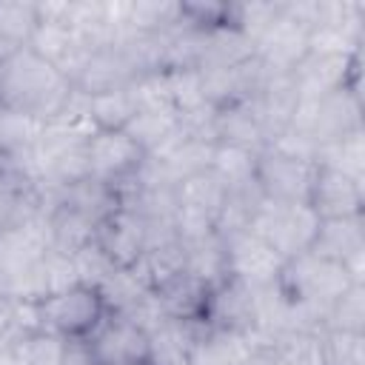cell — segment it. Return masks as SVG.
Returning a JSON list of instances; mask_svg holds the SVG:
<instances>
[{
    "label": "cell",
    "mask_w": 365,
    "mask_h": 365,
    "mask_svg": "<svg viewBox=\"0 0 365 365\" xmlns=\"http://www.w3.org/2000/svg\"><path fill=\"white\" fill-rule=\"evenodd\" d=\"M71 83L29 46L9 51L0 60V103L29 111L43 123L63 114Z\"/></svg>",
    "instance_id": "6da1fadb"
},
{
    "label": "cell",
    "mask_w": 365,
    "mask_h": 365,
    "mask_svg": "<svg viewBox=\"0 0 365 365\" xmlns=\"http://www.w3.org/2000/svg\"><path fill=\"white\" fill-rule=\"evenodd\" d=\"M279 282L294 302L305 305L308 311H314L322 319V328H325L328 308L354 285V279L342 262L319 257L314 251H305V254L288 259Z\"/></svg>",
    "instance_id": "7a4b0ae2"
},
{
    "label": "cell",
    "mask_w": 365,
    "mask_h": 365,
    "mask_svg": "<svg viewBox=\"0 0 365 365\" xmlns=\"http://www.w3.org/2000/svg\"><path fill=\"white\" fill-rule=\"evenodd\" d=\"M317 228L319 217L308 202H277L268 197H262L248 222V234L268 242L285 262L311 251Z\"/></svg>",
    "instance_id": "3957f363"
},
{
    "label": "cell",
    "mask_w": 365,
    "mask_h": 365,
    "mask_svg": "<svg viewBox=\"0 0 365 365\" xmlns=\"http://www.w3.org/2000/svg\"><path fill=\"white\" fill-rule=\"evenodd\" d=\"M288 128L314 137L319 145L342 140L351 131L362 128V100L356 86L339 88L319 100H299Z\"/></svg>",
    "instance_id": "277c9868"
},
{
    "label": "cell",
    "mask_w": 365,
    "mask_h": 365,
    "mask_svg": "<svg viewBox=\"0 0 365 365\" xmlns=\"http://www.w3.org/2000/svg\"><path fill=\"white\" fill-rule=\"evenodd\" d=\"M106 317L103 299L94 288L74 285L40 302V325L57 336H88Z\"/></svg>",
    "instance_id": "5b68a950"
},
{
    "label": "cell",
    "mask_w": 365,
    "mask_h": 365,
    "mask_svg": "<svg viewBox=\"0 0 365 365\" xmlns=\"http://www.w3.org/2000/svg\"><path fill=\"white\" fill-rule=\"evenodd\" d=\"M317 177V163L262 148L257 157V185L262 197L277 202H308Z\"/></svg>",
    "instance_id": "8992f818"
},
{
    "label": "cell",
    "mask_w": 365,
    "mask_h": 365,
    "mask_svg": "<svg viewBox=\"0 0 365 365\" xmlns=\"http://www.w3.org/2000/svg\"><path fill=\"white\" fill-rule=\"evenodd\" d=\"M291 74H294V86H297L299 100H319V97H328L339 88L356 86V80H359V54L308 51Z\"/></svg>",
    "instance_id": "52a82bcc"
},
{
    "label": "cell",
    "mask_w": 365,
    "mask_h": 365,
    "mask_svg": "<svg viewBox=\"0 0 365 365\" xmlns=\"http://www.w3.org/2000/svg\"><path fill=\"white\" fill-rule=\"evenodd\" d=\"M225 257H228V277L248 288H265L282 279L285 259L268 242H262L248 231L225 240Z\"/></svg>",
    "instance_id": "ba28073f"
},
{
    "label": "cell",
    "mask_w": 365,
    "mask_h": 365,
    "mask_svg": "<svg viewBox=\"0 0 365 365\" xmlns=\"http://www.w3.org/2000/svg\"><path fill=\"white\" fill-rule=\"evenodd\" d=\"M88 345L97 365H145L148 359V334L108 311L88 334Z\"/></svg>",
    "instance_id": "9c48e42d"
},
{
    "label": "cell",
    "mask_w": 365,
    "mask_h": 365,
    "mask_svg": "<svg viewBox=\"0 0 365 365\" xmlns=\"http://www.w3.org/2000/svg\"><path fill=\"white\" fill-rule=\"evenodd\" d=\"M88 177L108 185L125 182L143 163V148L125 131H94L88 137Z\"/></svg>",
    "instance_id": "30bf717a"
},
{
    "label": "cell",
    "mask_w": 365,
    "mask_h": 365,
    "mask_svg": "<svg viewBox=\"0 0 365 365\" xmlns=\"http://www.w3.org/2000/svg\"><path fill=\"white\" fill-rule=\"evenodd\" d=\"M254 46H257V60L262 63L265 71H294L297 63L308 54V29L291 14H285L279 3V14L254 40Z\"/></svg>",
    "instance_id": "8fae6325"
},
{
    "label": "cell",
    "mask_w": 365,
    "mask_h": 365,
    "mask_svg": "<svg viewBox=\"0 0 365 365\" xmlns=\"http://www.w3.org/2000/svg\"><path fill=\"white\" fill-rule=\"evenodd\" d=\"M145 237H148L145 217H140L137 211L123 208V205L114 214H108L97 228V242L114 259L117 268L134 265L145 254Z\"/></svg>",
    "instance_id": "7c38bea8"
},
{
    "label": "cell",
    "mask_w": 365,
    "mask_h": 365,
    "mask_svg": "<svg viewBox=\"0 0 365 365\" xmlns=\"http://www.w3.org/2000/svg\"><path fill=\"white\" fill-rule=\"evenodd\" d=\"M308 205L314 208V214L319 220L354 217V214H362L365 191H362V182H356V180H351L339 171L317 165V177H314V185H311Z\"/></svg>",
    "instance_id": "4fadbf2b"
},
{
    "label": "cell",
    "mask_w": 365,
    "mask_h": 365,
    "mask_svg": "<svg viewBox=\"0 0 365 365\" xmlns=\"http://www.w3.org/2000/svg\"><path fill=\"white\" fill-rule=\"evenodd\" d=\"M202 322L208 328L248 334L254 325V288L228 277L225 282H220L217 288L208 291Z\"/></svg>",
    "instance_id": "5bb4252c"
},
{
    "label": "cell",
    "mask_w": 365,
    "mask_h": 365,
    "mask_svg": "<svg viewBox=\"0 0 365 365\" xmlns=\"http://www.w3.org/2000/svg\"><path fill=\"white\" fill-rule=\"evenodd\" d=\"M259 351H268V348H262L251 334L220 331L205 325L191 348L188 365H242Z\"/></svg>",
    "instance_id": "9a60e30c"
},
{
    "label": "cell",
    "mask_w": 365,
    "mask_h": 365,
    "mask_svg": "<svg viewBox=\"0 0 365 365\" xmlns=\"http://www.w3.org/2000/svg\"><path fill=\"white\" fill-rule=\"evenodd\" d=\"M134 68L128 63V57L123 54L120 46H103L94 48L83 68L74 77V88L86 91V94H100V91H111V88H125L134 80Z\"/></svg>",
    "instance_id": "2e32d148"
},
{
    "label": "cell",
    "mask_w": 365,
    "mask_h": 365,
    "mask_svg": "<svg viewBox=\"0 0 365 365\" xmlns=\"http://www.w3.org/2000/svg\"><path fill=\"white\" fill-rule=\"evenodd\" d=\"M214 140L217 143H228V145H245V148L262 151L268 145V140H265V128H262V117H259L257 100L245 97L240 103L217 108Z\"/></svg>",
    "instance_id": "e0dca14e"
},
{
    "label": "cell",
    "mask_w": 365,
    "mask_h": 365,
    "mask_svg": "<svg viewBox=\"0 0 365 365\" xmlns=\"http://www.w3.org/2000/svg\"><path fill=\"white\" fill-rule=\"evenodd\" d=\"M202 319H165L148 334L145 365H188L191 348L202 334Z\"/></svg>",
    "instance_id": "ac0fdd59"
},
{
    "label": "cell",
    "mask_w": 365,
    "mask_h": 365,
    "mask_svg": "<svg viewBox=\"0 0 365 365\" xmlns=\"http://www.w3.org/2000/svg\"><path fill=\"white\" fill-rule=\"evenodd\" d=\"M257 54L254 40L240 31L234 23H220L211 29H202V48L197 68H220V66H240Z\"/></svg>",
    "instance_id": "d6986e66"
},
{
    "label": "cell",
    "mask_w": 365,
    "mask_h": 365,
    "mask_svg": "<svg viewBox=\"0 0 365 365\" xmlns=\"http://www.w3.org/2000/svg\"><path fill=\"white\" fill-rule=\"evenodd\" d=\"M314 254L336 259V262H348L356 254H365V220L362 214L354 217H336V220H319L314 245Z\"/></svg>",
    "instance_id": "ffe728a7"
},
{
    "label": "cell",
    "mask_w": 365,
    "mask_h": 365,
    "mask_svg": "<svg viewBox=\"0 0 365 365\" xmlns=\"http://www.w3.org/2000/svg\"><path fill=\"white\" fill-rule=\"evenodd\" d=\"M54 202L77 208L86 217H91L94 222H103L108 214H114L120 208V194H117L114 185H108L103 180H94V177H86V180H80L74 185L60 188L54 194Z\"/></svg>",
    "instance_id": "44dd1931"
},
{
    "label": "cell",
    "mask_w": 365,
    "mask_h": 365,
    "mask_svg": "<svg viewBox=\"0 0 365 365\" xmlns=\"http://www.w3.org/2000/svg\"><path fill=\"white\" fill-rule=\"evenodd\" d=\"M97 228H100V222H94L91 217H86L83 211L54 202V208L48 214L51 251H60V254H68L71 257L74 251H80L83 245H88V242L97 240Z\"/></svg>",
    "instance_id": "7402d4cb"
},
{
    "label": "cell",
    "mask_w": 365,
    "mask_h": 365,
    "mask_svg": "<svg viewBox=\"0 0 365 365\" xmlns=\"http://www.w3.org/2000/svg\"><path fill=\"white\" fill-rule=\"evenodd\" d=\"M185 274L200 279L205 288H217L228 279V257L225 240L220 234H208L197 242L185 245Z\"/></svg>",
    "instance_id": "603a6c76"
},
{
    "label": "cell",
    "mask_w": 365,
    "mask_h": 365,
    "mask_svg": "<svg viewBox=\"0 0 365 365\" xmlns=\"http://www.w3.org/2000/svg\"><path fill=\"white\" fill-rule=\"evenodd\" d=\"M174 194H177V208L180 211H191V214L208 217L214 222H217V214L225 202V185L211 174V168L180 180Z\"/></svg>",
    "instance_id": "cb8c5ba5"
},
{
    "label": "cell",
    "mask_w": 365,
    "mask_h": 365,
    "mask_svg": "<svg viewBox=\"0 0 365 365\" xmlns=\"http://www.w3.org/2000/svg\"><path fill=\"white\" fill-rule=\"evenodd\" d=\"M151 282L145 279L143 268L134 262V265H125V268H114V274L97 288L100 299H103V308L108 314H125L131 311L140 299H145L151 294Z\"/></svg>",
    "instance_id": "d4e9b609"
},
{
    "label": "cell",
    "mask_w": 365,
    "mask_h": 365,
    "mask_svg": "<svg viewBox=\"0 0 365 365\" xmlns=\"http://www.w3.org/2000/svg\"><path fill=\"white\" fill-rule=\"evenodd\" d=\"M257 157L259 151L245 145L217 143L211 157V174L225 185V191H240L257 182Z\"/></svg>",
    "instance_id": "484cf974"
},
{
    "label": "cell",
    "mask_w": 365,
    "mask_h": 365,
    "mask_svg": "<svg viewBox=\"0 0 365 365\" xmlns=\"http://www.w3.org/2000/svg\"><path fill=\"white\" fill-rule=\"evenodd\" d=\"M208 291L200 279L182 274L177 279H171L168 285L157 288V299L165 311L168 319H202V311H205V299H208Z\"/></svg>",
    "instance_id": "4316f807"
},
{
    "label": "cell",
    "mask_w": 365,
    "mask_h": 365,
    "mask_svg": "<svg viewBox=\"0 0 365 365\" xmlns=\"http://www.w3.org/2000/svg\"><path fill=\"white\" fill-rule=\"evenodd\" d=\"M317 165L339 171V174H345V177H351L356 182H365V137H362V128L351 131L342 140L325 143L319 148Z\"/></svg>",
    "instance_id": "83f0119b"
},
{
    "label": "cell",
    "mask_w": 365,
    "mask_h": 365,
    "mask_svg": "<svg viewBox=\"0 0 365 365\" xmlns=\"http://www.w3.org/2000/svg\"><path fill=\"white\" fill-rule=\"evenodd\" d=\"M137 265L143 268L145 279L157 291L185 274V245L180 240H165V242L148 245L145 254L137 259Z\"/></svg>",
    "instance_id": "f1b7e54d"
},
{
    "label": "cell",
    "mask_w": 365,
    "mask_h": 365,
    "mask_svg": "<svg viewBox=\"0 0 365 365\" xmlns=\"http://www.w3.org/2000/svg\"><path fill=\"white\" fill-rule=\"evenodd\" d=\"M134 114H137V108L128 94V86L88 94V123L97 131H123Z\"/></svg>",
    "instance_id": "f546056e"
},
{
    "label": "cell",
    "mask_w": 365,
    "mask_h": 365,
    "mask_svg": "<svg viewBox=\"0 0 365 365\" xmlns=\"http://www.w3.org/2000/svg\"><path fill=\"white\" fill-rule=\"evenodd\" d=\"M43 125L46 123L37 120L34 114L0 103V157H11L34 148Z\"/></svg>",
    "instance_id": "4dcf8cb0"
},
{
    "label": "cell",
    "mask_w": 365,
    "mask_h": 365,
    "mask_svg": "<svg viewBox=\"0 0 365 365\" xmlns=\"http://www.w3.org/2000/svg\"><path fill=\"white\" fill-rule=\"evenodd\" d=\"M177 128H180V114L177 111H137L123 131L143 148V154H151L171 134H177Z\"/></svg>",
    "instance_id": "1f68e13d"
},
{
    "label": "cell",
    "mask_w": 365,
    "mask_h": 365,
    "mask_svg": "<svg viewBox=\"0 0 365 365\" xmlns=\"http://www.w3.org/2000/svg\"><path fill=\"white\" fill-rule=\"evenodd\" d=\"M37 23H40L37 3L0 0V46L6 51H14V48L29 46Z\"/></svg>",
    "instance_id": "d6a6232c"
},
{
    "label": "cell",
    "mask_w": 365,
    "mask_h": 365,
    "mask_svg": "<svg viewBox=\"0 0 365 365\" xmlns=\"http://www.w3.org/2000/svg\"><path fill=\"white\" fill-rule=\"evenodd\" d=\"M325 331L365 334V285L354 282L325 314Z\"/></svg>",
    "instance_id": "836d02e7"
},
{
    "label": "cell",
    "mask_w": 365,
    "mask_h": 365,
    "mask_svg": "<svg viewBox=\"0 0 365 365\" xmlns=\"http://www.w3.org/2000/svg\"><path fill=\"white\" fill-rule=\"evenodd\" d=\"M268 365H325L319 334H291L271 348Z\"/></svg>",
    "instance_id": "e575fe53"
},
{
    "label": "cell",
    "mask_w": 365,
    "mask_h": 365,
    "mask_svg": "<svg viewBox=\"0 0 365 365\" xmlns=\"http://www.w3.org/2000/svg\"><path fill=\"white\" fill-rule=\"evenodd\" d=\"M128 94L137 111H177L171 103L165 71H148V74L134 77L128 83Z\"/></svg>",
    "instance_id": "d590c367"
},
{
    "label": "cell",
    "mask_w": 365,
    "mask_h": 365,
    "mask_svg": "<svg viewBox=\"0 0 365 365\" xmlns=\"http://www.w3.org/2000/svg\"><path fill=\"white\" fill-rule=\"evenodd\" d=\"M168 77V91H171V103L177 108V114H185V111H194L200 106H205V88H202V74L200 68L194 66H185V68H168L165 71Z\"/></svg>",
    "instance_id": "8d00e7d4"
},
{
    "label": "cell",
    "mask_w": 365,
    "mask_h": 365,
    "mask_svg": "<svg viewBox=\"0 0 365 365\" xmlns=\"http://www.w3.org/2000/svg\"><path fill=\"white\" fill-rule=\"evenodd\" d=\"M71 262H74V274H77V282L86 285V288H100L111 274H114V259L103 251V245L94 240L88 245H83L80 251L71 254Z\"/></svg>",
    "instance_id": "74e56055"
},
{
    "label": "cell",
    "mask_w": 365,
    "mask_h": 365,
    "mask_svg": "<svg viewBox=\"0 0 365 365\" xmlns=\"http://www.w3.org/2000/svg\"><path fill=\"white\" fill-rule=\"evenodd\" d=\"M325 365H365V334L354 331H322Z\"/></svg>",
    "instance_id": "f35d334b"
},
{
    "label": "cell",
    "mask_w": 365,
    "mask_h": 365,
    "mask_svg": "<svg viewBox=\"0 0 365 365\" xmlns=\"http://www.w3.org/2000/svg\"><path fill=\"white\" fill-rule=\"evenodd\" d=\"M63 342L66 336H57L51 331H34L29 336H20L14 348L20 351L26 365H63Z\"/></svg>",
    "instance_id": "ab89813d"
},
{
    "label": "cell",
    "mask_w": 365,
    "mask_h": 365,
    "mask_svg": "<svg viewBox=\"0 0 365 365\" xmlns=\"http://www.w3.org/2000/svg\"><path fill=\"white\" fill-rule=\"evenodd\" d=\"M40 285H43V299L57 297V294L80 285L77 282V274H74L71 257L68 254H60V251H48L43 257V262H40Z\"/></svg>",
    "instance_id": "60d3db41"
},
{
    "label": "cell",
    "mask_w": 365,
    "mask_h": 365,
    "mask_svg": "<svg viewBox=\"0 0 365 365\" xmlns=\"http://www.w3.org/2000/svg\"><path fill=\"white\" fill-rule=\"evenodd\" d=\"M20 328H17V317H14V299L0 297V351L11 348L20 339Z\"/></svg>",
    "instance_id": "b9f144b4"
},
{
    "label": "cell",
    "mask_w": 365,
    "mask_h": 365,
    "mask_svg": "<svg viewBox=\"0 0 365 365\" xmlns=\"http://www.w3.org/2000/svg\"><path fill=\"white\" fill-rule=\"evenodd\" d=\"M63 365H97L88 336H66L63 342Z\"/></svg>",
    "instance_id": "7bdbcfd3"
},
{
    "label": "cell",
    "mask_w": 365,
    "mask_h": 365,
    "mask_svg": "<svg viewBox=\"0 0 365 365\" xmlns=\"http://www.w3.org/2000/svg\"><path fill=\"white\" fill-rule=\"evenodd\" d=\"M14 205H17V188L3 180L0 182V231L9 225V220L14 214Z\"/></svg>",
    "instance_id": "ee69618b"
},
{
    "label": "cell",
    "mask_w": 365,
    "mask_h": 365,
    "mask_svg": "<svg viewBox=\"0 0 365 365\" xmlns=\"http://www.w3.org/2000/svg\"><path fill=\"white\" fill-rule=\"evenodd\" d=\"M3 177H6V168H3V157H0V182H3Z\"/></svg>",
    "instance_id": "f6af8a7d"
}]
</instances>
